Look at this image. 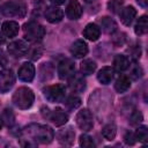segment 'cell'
Returning a JSON list of instances; mask_svg holds the SVG:
<instances>
[{
	"label": "cell",
	"mask_w": 148,
	"mask_h": 148,
	"mask_svg": "<svg viewBox=\"0 0 148 148\" xmlns=\"http://www.w3.org/2000/svg\"><path fill=\"white\" fill-rule=\"evenodd\" d=\"M35 101V94L34 91L28 87H20L16 89V91L13 95V102L14 104L22 110L29 109Z\"/></svg>",
	"instance_id": "cell-3"
},
{
	"label": "cell",
	"mask_w": 148,
	"mask_h": 148,
	"mask_svg": "<svg viewBox=\"0 0 148 148\" xmlns=\"http://www.w3.org/2000/svg\"><path fill=\"white\" fill-rule=\"evenodd\" d=\"M47 118L56 126H62L68 121V114L60 108H56L53 111H50Z\"/></svg>",
	"instance_id": "cell-12"
},
{
	"label": "cell",
	"mask_w": 148,
	"mask_h": 148,
	"mask_svg": "<svg viewBox=\"0 0 148 148\" xmlns=\"http://www.w3.org/2000/svg\"><path fill=\"white\" fill-rule=\"evenodd\" d=\"M69 87L73 91L75 92H81L86 89V81L82 77V75H79V74H73L71 77H69Z\"/></svg>",
	"instance_id": "cell-18"
},
{
	"label": "cell",
	"mask_w": 148,
	"mask_h": 148,
	"mask_svg": "<svg viewBox=\"0 0 148 148\" xmlns=\"http://www.w3.org/2000/svg\"><path fill=\"white\" fill-rule=\"evenodd\" d=\"M71 53L75 58H83L88 53V45L83 39L75 40L71 46Z\"/></svg>",
	"instance_id": "cell-16"
},
{
	"label": "cell",
	"mask_w": 148,
	"mask_h": 148,
	"mask_svg": "<svg viewBox=\"0 0 148 148\" xmlns=\"http://www.w3.org/2000/svg\"><path fill=\"white\" fill-rule=\"evenodd\" d=\"M101 28L103 29V31H105L106 34H112L117 30V24L116 22L111 18V17H108V16H104L102 20H101Z\"/></svg>",
	"instance_id": "cell-25"
},
{
	"label": "cell",
	"mask_w": 148,
	"mask_h": 148,
	"mask_svg": "<svg viewBox=\"0 0 148 148\" xmlns=\"http://www.w3.org/2000/svg\"><path fill=\"white\" fill-rule=\"evenodd\" d=\"M135 139L140 142H146L148 139V130L146 126H140L136 128V132L134 133Z\"/></svg>",
	"instance_id": "cell-28"
},
{
	"label": "cell",
	"mask_w": 148,
	"mask_h": 148,
	"mask_svg": "<svg viewBox=\"0 0 148 148\" xmlns=\"http://www.w3.org/2000/svg\"><path fill=\"white\" fill-rule=\"evenodd\" d=\"M6 65H7V58L2 52V50H0V68H3Z\"/></svg>",
	"instance_id": "cell-35"
},
{
	"label": "cell",
	"mask_w": 148,
	"mask_h": 148,
	"mask_svg": "<svg viewBox=\"0 0 148 148\" xmlns=\"http://www.w3.org/2000/svg\"><path fill=\"white\" fill-rule=\"evenodd\" d=\"M119 16L124 25H131V23L136 16V9L133 6H126L119 12Z\"/></svg>",
	"instance_id": "cell-15"
},
{
	"label": "cell",
	"mask_w": 148,
	"mask_h": 148,
	"mask_svg": "<svg viewBox=\"0 0 148 148\" xmlns=\"http://www.w3.org/2000/svg\"><path fill=\"white\" fill-rule=\"evenodd\" d=\"M44 16H45L47 22H50V23H58V22H60L64 18V12L58 6L52 5V6L46 7V9L44 12Z\"/></svg>",
	"instance_id": "cell-10"
},
{
	"label": "cell",
	"mask_w": 148,
	"mask_h": 148,
	"mask_svg": "<svg viewBox=\"0 0 148 148\" xmlns=\"http://www.w3.org/2000/svg\"><path fill=\"white\" fill-rule=\"evenodd\" d=\"M1 127H2V119L0 118V130H1Z\"/></svg>",
	"instance_id": "cell-39"
},
{
	"label": "cell",
	"mask_w": 148,
	"mask_h": 148,
	"mask_svg": "<svg viewBox=\"0 0 148 148\" xmlns=\"http://www.w3.org/2000/svg\"><path fill=\"white\" fill-rule=\"evenodd\" d=\"M96 62L91 59H84L80 65V71L82 75H90L96 71Z\"/></svg>",
	"instance_id": "cell-24"
},
{
	"label": "cell",
	"mask_w": 148,
	"mask_h": 148,
	"mask_svg": "<svg viewBox=\"0 0 148 148\" xmlns=\"http://www.w3.org/2000/svg\"><path fill=\"white\" fill-rule=\"evenodd\" d=\"M75 73V64L72 59H64L58 64V75L60 79H69Z\"/></svg>",
	"instance_id": "cell-9"
},
{
	"label": "cell",
	"mask_w": 148,
	"mask_h": 148,
	"mask_svg": "<svg viewBox=\"0 0 148 148\" xmlns=\"http://www.w3.org/2000/svg\"><path fill=\"white\" fill-rule=\"evenodd\" d=\"M15 83V75L12 69H3L0 72V92L9 91Z\"/></svg>",
	"instance_id": "cell-8"
},
{
	"label": "cell",
	"mask_w": 148,
	"mask_h": 148,
	"mask_svg": "<svg viewBox=\"0 0 148 148\" xmlns=\"http://www.w3.org/2000/svg\"><path fill=\"white\" fill-rule=\"evenodd\" d=\"M54 6H60V5H62L64 2H65V0H50Z\"/></svg>",
	"instance_id": "cell-36"
},
{
	"label": "cell",
	"mask_w": 148,
	"mask_h": 148,
	"mask_svg": "<svg viewBox=\"0 0 148 148\" xmlns=\"http://www.w3.org/2000/svg\"><path fill=\"white\" fill-rule=\"evenodd\" d=\"M57 139L59 143H61L62 146H72L75 139V132L73 131L72 127H66L58 132Z\"/></svg>",
	"instance_id": "cell-13"
},
{
	"label": "cell",
	"mask_w": 148,
	"mask_h": 148,
	"mask_svg": "<svg viewBox=\"0 0 148 148\" xmlns=\"http://www.w3.org/2000/svg\"><path fill=\"white\" fill-rule=\"evenodd\" d=\"M79 145L83 148H92L95 147V142L92 140V138L90 135H87V134H82L79 139Z\"/></svg>",
	"instance_id": "cell-29"
},
{
	"label": "cell",
	"mask_w": 148,
	"mask_h": 148,
	"mask_svg": "<svg viewBox=\"0 0 148 148\" xmlns=\"http://www.w3.org/2000/svg\"><path fill=\"white\" fill-rule=\"evenodd\" d=\"M23 32H24L25 39L32 43H37L43 39L45 35V29L42 24L35 21H30L23 25Z\"/></svg>",
	"instance_id": "cell-4"
},
{
	"label": "cell",
	"mask_w": 148,
	"mask_h": 148,
	"mask_svg": "<svg viewBox=\"0 0 148 148\" xmlns=\"http://www.w3.org/2000/svg\"><path fill=\"white\" fill-rule=\"evenodd\" d=\"M138 1V3L140 5V6H142V7H147V5H148V0H136Z\"/></svg>",
	"instance_id": "cell-37"
},
{
	"label": "cell",
	"mask_w": 148,
	"mask_h": 148,
	"mask_svg": "<svg viewBox=\"0 0 148 148\" xmlns=\"http://www.w3.org/2000/svg\"><path fill=\"white\" fill-rule=\"evenodd\" d=\"M18 23L15 21H6L1 25V31L6 37H15L18 34Z\"/></svg>",
	"instance_id": "cell-19"
},
{
	"label": "cell",
	"mask_w": 148,
	"mask_h": 148,
	"mask_svg": "<svg viewBox=\"0 0 148 148\" xmlns=\"http://www.w3.org/2000/svg\"><path fill=\"white\" fill-rule=\"evenodd\" d=\"M0 12L6 17L23 18L27 14V6L22 0H9L1 5Z\"/></svg>",
	"instance_id": "cell-2"
},
{
	"label": "cell",
	"mask_w": 148,
	"mask_h": 148,
	"mask_svg": "<svg viewBox=\"0 0 148 148\" xmlns=\"http://www.w3.org/2000/svg\"><path fill=\"white\" fill-rule=\"evenodd\" d=\"M1 119H2V121L6 123V125L10 126V125H13L15 118H14V114H13L12 110H5L3 113H2V118Z\"/></svg>",
	"instance_id": "cell-31"
},
{
	"label": "cell",
	"mask_w": 148,
	"mask_h": 148,
	"mask_svg": "<svg viewBox=\"0 0 148 148\" xmlns=\"http://www.w3.org/2000/svg\"><path fill=\"white\" fill-rule=\"evenodd\" d=\"M147 31H148V18H147V15H142L139 17V20L135 23L134 32L138 36H142Z\"/></svg>",
	"instance_id": "cell-23"
},
{
	"label": "cell",
	"mask_w": 148,
	"mask_h": 148,
	"mask_svg": "<svg viewBox=\"0 0 148 148\" xmlns=\"http://www.w3.org/2000/svg\"><path fill=\"white\" fill-rule=\"evenodd\" d=\"M66 15L69 20H77L82 15V7L77 0H71L66 7Z\"/></svg>",
	"instance_id": "cell-14"
},
{
	"label": "cell",
	"mask_w": 148,
	"mask_h": 148,
	"mask_svg": "<svg viewBox=\"0 0 148 148\" xmlns=\"http://www.w3.org/2000/svg\"><path fill=\"white\" fill-rule=\"evenodd\" d=\"M142 75H143V69H142V67H141L140 65H138V64H133V65L131 66V69H130V76H131L132 79H134V80H138V79H140Z\"/></svg>",
	"instance_id": "cell-30"
},
{
	"label": "cell",
	"mask_w": 148,
	"mask_h": 148,
	"mask_svg": "<svg viewBox=\"0 0 148 148\" xmlns=\"http://www.w3.org/2000/svg\"><path fill=\"white\" fill-rule=\"evenodd\" d=\"M23 139L34 141L35 143H50L54 139L53 130L43 124H30L21 132Z\"/></svg>",
	"instance_id": "cell-1"
},
{
	"label": "cell",
	"mask_w": 148,
	"mask_h": 148,
	"mask_svg": "<svg viewBox=\"0 0 148 148\" xmlns=\"http://www.w3.org/2000/svg\"><path fill=\"white\" fill-rule=\"evenodd\" d=\"M142 119H143L142 113H141L140 111H136V110H135V111L131 114V117H130V121H131L132 125H139V124L142 121Z\"/></svg>",
	"instance_id": "cell-32"
},
{
	"label": "cell",
	"mask_w": 148,
	"mask_h": 148,
	"mask_svg": "<svg viewBox=\"0 0 148 148\" xmlns=\"http://www.w3.org/2000/svg\"><path fill=\"white\" fill-rule=\"evenodd\" d=\"M18 79L23 82H31L35 77L36 69L31 62H24L18 69Z\"/></svg>",
	"instance_id": "cell-11"
},
{
	"label": "cell",
	"mask_w": 148,
	"mask_h": 148,
	"mask_svg": "<svg viewBox=\"0 0 148 148\" xmlns=\"http://www.w3.org/2000/svg\"><path fill=\"white\" fill-rule=\"evenodd\" d=\"M130 67V59L126 56L118 54L113 59V69L117 72H124Z\"/></svg>",
	"instance_id": "cell-22"
},
{
	"label": "cell",
	"mask_w": 148,
	"mask_h": 148,
	"mask_svg": "<svg viewBox=\"0 0 148 148\" xmlns=\"http://www.w3.org/2000/svg\"><path fill=\"white\" fill-rule=\"evenodd\" d=\"M5 40H6V37H5V35L2 34V31H1V32H0V44L5 43Z\"/></svg>",
	"instance_id": "cell-38"
},
{
	"label": "cell",
	"mask_w": 148,
	"mask_h": 148,
	"mask_svg": "<svg viewBox=\"0 0 148 148\" xmlns=\"http://www.w3.org/2000/svg\"><path fill=\"white\" fill-rule=\"evenodd\" d=\"M130 87H131V80H130V77L127 75H124V74L119 75L118 79L116 80V83H114L116 91L119 92V94H123V92L127 91L130 89Z\"/></svg>",
	"instance_id": "cell-21"
},
{
	"label": "cell",
	"mask_w": 148,
	"mask_h": 148,
	"mask_svg": "<svg viewBox=\"0 0 148 148\" xmlns=\"http://www.w3.org/2000/svg\"><path fill=\"white\" fill-rule=\"evenodd\" d=\"M113 74H114V69L111 68V67H109V66H105V67H103L98 72L97 80L102 84H109L111 82V80L113 79Z\"/></svg>",
	"instance_id": "cell-20"
},
{
	"label": "cell",
	"mask_w": 148,
	"mask_h": 148,
	"mask_svg": "<svg viewBox=\"0 0 148 148\" xmlns=\"http://www.w3.org/2000/svg\"><path fill=\"white\" fill-rule=\"evenodd\" d=\"M82 35L83 37H86L87 39L91 40V42H95L101 36V28L95 24V23H88L86 25V28L83 29L82 31Z\"/></svg>",
	"instance_id": "cell-17"
},
{
	"label": "cell",
	"mask_w": 148,
	"mask_h": 148,
	"mask_svg": "<svg viewBox=\"0 0 148 148\" xmlns=\"http://www.w3.org/2000/svg\"><path fill=\"white\" fill-rule=\"evenodd\" d=\"M120 6H121V1H119V0H111L108 3L109 10H111L112 13H117L120 9Z\"/></svg>",
	"instance_id": "cell-33"
},
{
	"label": "cell",
	"mask_w": 148,
	"mask_h": 148,
	"mask_svg": "<svg viewBox=\"0 0 148 148\" xmlns=\"http://www.w3.org/2000/svg\"><path fill=\"white\" fill-rule=\"evenodd\" d=\"M116 134H117V128L113 124H108L105 125L103 128H102V135L104 139L111 141L116 138Z\"/></svg>",
	"instance_id": "cell-26"
},
{
	"label": "cell",
	"mask_w": 148,
	"mask_h": 148,
	"mask_svg": "<svg viewBox=\"0 0 148 148\" xmlns=\"http://www.w3.org/2000/svg\"><path fill=\"white\" fill-rule=\"evenodd\" d=\"M7 50H8V53L10 56H13L15 58H22V57L27 56V53L29 51V46L24 40L18 39V40L12 42L8 45Z\"/></svg>",
	"instance_id": "cell-7"
},
{
	"label": "cell",
	"mask_w": 148,
	"mask_h": 148,
	"mask_svg": "<svg viewBox=\"0 0 148 148\" xmlns=\"http://www.w3.org/2000/svg\"><path fill=\"white\" fill-rule=\"evenodd\" d=\"M83 1H86V2H92L94 0H83Z\"/></svg>",
	"instance_id": "cell-40"
},
{
	"label": "cell",
	"mask_w": 148,
	"mask_h": 148,
	"mask_svg": "<svg viewBox=\"0 0 148 148\" xmlns=\"http://www.w3.org/2000/svg\"><path fill=\"white\" fill-rule=\"evenodd\" d=\"M65 87L61 84H54V86H47L46 88L43 89V94L45 96V98L49 102L52 103H58V102H62L65 98Z\"/></svg>",
	"instance_id": "cell-5"
},
{
	"label": "cell",
	"mask_w": 148,
	"mask_h": 148,
	"mask_svg": "<svg viewBox=\"0 0 148 148\" xmlns=\"http://www.w3.org/2000/svg\"><path fill=\"white\" fill-rule=\"evenodd\" d=\"M66 104V106L71 110H74V109H77L80 105H81V98L75 96V95H72L69 97H67V99L64 102Z\"/></svg>",
	"instance_id": "cell-27"
},
{
	"label": "cell",
	"mask_w": 148,
	"mask_h": 148,
	"mask_svg": "<svg viewBox=\"0 0 148 148\" xmlns=\"http://www.w3.org/2000/svg\"><path fill=\"white\" fill-rule=\"evenodd\" d=\"M124 141H125L127 145H131V146L134 145L135 141H136L134 133H132V132H127V133L125 134V136H124Z\"/></svg>",
	"instance_id": "cell-34"
},
{
	"label": "cell",
	"mask_w": 148,
	"mask_h": 148,
	"mask_svg": "<svg viewBox=\"0 0 148 148\" xmlns=\"http://www.w3.org/2000/svg\"><path fill=\"white\" fill-rule=\"evenodd\" d=\"M75 120H76V125L79 126V128H81L84 132L90 131L92 128V126H94L92 114L87 109H83V110L79 111L77 114H76Z\"/></svg>",
	"instance_id": "cell-6"
}]
</instances>
